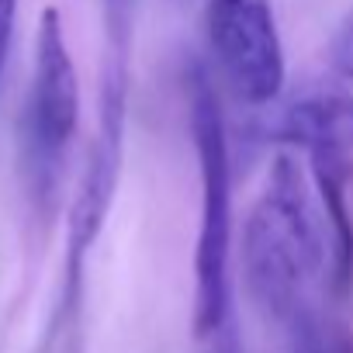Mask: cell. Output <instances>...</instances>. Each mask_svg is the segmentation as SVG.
<instances>
[{"label":"cell","instance_id":"obj_1","mask_svg":"<svg viewBox=\"0 0 353 353\" xmlns=\"http://www.w3.org/2000/svg\"><path fill=\"white\" fill-rule=\"evenodd\" d=\"M243 274L260 308L281 325L305 332L312 291L332 274L329 232L305 173L291 156L270 163L260 201L243 232Z\"/></svg>","mask_w":353,"mask_h":353},{"label":"cell","instance_id":"obj_2","mask_svg":"<svg viewBox=\"0 0 353 353\" xmlns=\"http://www.w3.org/2000/svg\"><path fill=\"white\" fill-rule=\"evenodd\" d=\"M188 118L201 181V219L194 246V336L205 343L232 319V152L215 83L201 63L188 70Z\"/></svg>","mask_w":353,"mask_h":353},{"label":"cell","instance_id":"obj_3","mask_svg":"<svg viewBox=\"0 0 353 353\" xmlns=\"http://www.w3.org/2000/svg\"><path fill=\"white\" fill-rule=\"evenodd\" d=\"M80 121V83L66 46L63 18L46 8L35 32L32 87L21 114V156L35 198L52 201Z\"/></svg>","mask_w":353,"mask_h":353},{"label":"cell","instance_id":"obj_4","mask_svg":"<svg viewBox=\"0 0 353 353\" xmlns=\"http://www.w3.org/2000/svg\"><path fill=\"white\" fill-rule=\"evenodd\" d=\"M205 35L229 90L243 104L267 108L281 97L288 63L270 0H208Z\"/></svg>","mask_w":353,"mask_h":353},{"label":"cell","instance_id":"obj_5","mask_svg":"<svg viewBox=\"0 0 353 353\" xmlns=\"http://www.w3.org/2000/svg\"><path fill=\"white\" fill-rule=\"evenodd\" d=\"M263 132L308 152L353 156V94L343 87H312L274 111Z\"/></svg>","mask_w":353,"mask_h":353},{"label":"cell","instance_id":"obj_6","mask_svg":"<svg viewBox=\"0 0 353 353\" xmlns=\"http://www.w3.org/2000/svg\"><path fill=\"white\" fill-rule=\"evenodd\" d=\"M315 201L325 219L329 232V256H332V291L346 294L353 288V215L346 205V181L353 173V156L343 152H308Z\"/></svg>","mask_w":353,"mask_h":353},{"label":"cell","instance_id":"obj_7","mask_svg":"<svg viewBox=\"0 0 353 353\" xmlns=\"http://www.w3.org/2000/svg\"><path fill=\"white\" fill-rule=\"evenodd\" d=\"M104 4V66L108 77H128V56H132V28H135V4L139 0H101Z\"/></svg>","mask_w":353,"mask_h":353},{"label":"cell","instance_id":"obj_8","mask_svg":"<svg viewBox=\"0 0 353 353\" xmlns=\"http://www.w3.org/2000/svg\"><path fill=\"white\" fill-rule=\"evenodd\" d=\"M329 63L339 77L353 80V14H346V21L336 28V35L329 42Z\"/></svg>","mask_w":353,"mask_h":353},{"label":"cell","instance_id":"obj_9","mask_svg":"<svg viewBox=\"0 0 353 353\" xmlns=\"http://www.w3.org/2000/svg\"><path fill=\"white\" fill-rule=\"evenodd\" d=\"M14 21H18V0H0V77H4V66L11 56Z\"/></svg>","mask_w":353,"mask_h":353},{"label":"cell","instance_id":"obj_10","mask_svg":"<svg viewBox=\"0 0 353 353\" xmlns=\"http://www.w3.org/2000/svg\"><path fill=\"white\" fill-rule=\"evenodd\" d=\"M212 350L208 353H239V339H236V332H232V322L222 329V332H215L212 339H205Z\"/></svg>","mask_w":353,"mask_h":353},{"label":"cell","instance_id":"obj_11","mask_svg":"<svg viewBox=\"0 0 353 353\" xmlns=\"http://www.w3.org/2000/svg\"><path fill=\"white\" fill-rule=\"evenodd\" d=\"M336 353H353V336H343L339 339V350Z\"/></svg>","mask_w":353,"mask_h":353}]
</instances>
